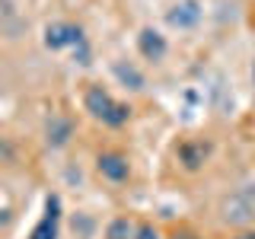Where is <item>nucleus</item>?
Wrapping results in <instances>:
<instances>
[{
	"mask_svg": "<svg viewBox=\"0 0 255 239\" xmlns=\"http://www.w3.org/2000/svg\"><path fill=\"white\" fill-rule=\"evenodd\" d=\"M83 109L90 112V118H96L99 124L106 127H125L128 121H131V106L122 99H115L106 86L99 83H90L83 93Z\"/></svg>",
	"mask_w": 255,
	"mask_h": 239,
	"instance_id": "f257e3e1",
	"label": "nucleus"
},
{
	"mask_svg": "<svg viewBox=\"0 0 255 239\" xmlns=\"http://www.w3.org/2000/svg\"><path fill=\"white\" fill-rule=\"evenodd\" d=\"M45 48L48 51H80V64H86L90 48H86V35L77 22H48L45 26Z\"/></svg>",
	"mask_w": 255,
	"mask_h": 239,
	"instance_id": "f03ea898",
	"label": "nucleus"
},
{
	"mask_svg": "<svg viewBox=\"0 0 255 239\" xmlns=\"http://www.w3.org/2000/svg\"><path fill=\"white\" fill-rule=\"evenodd\" d=\"M96 172L102 175L112 185H125L131 179V159H128L122 150H102L96 156Z\"/></svg>",
	"mask_w": 255,
	"mask_h": 239,
	"instance_id": "7ed1b4c3",
	"label": "nucleus"
},
{
	"mask_svg": "<svg viewBox=\"0 0 255 239\" xmlns=\"http://www.w3.org/2000/svg\"><path fill=\"white\" fill-rule=\"evenodd\" d=\"M201 16H204L201 0H175L169 10H166V26L179 29V32H191L201 22Z\"/></svg>",
	"mask_w": 255,
	"mask_h": 239,
	"instance_id": "20e7f679",
	"label": "nucleus"
},
{
	"mask_svg": "<svg viewBox=\"0 0 255 239\" xmlns=\"http://www.w3.org/2000/svg\"><path fill=\"white\" fill-rule=\"evenodd\" d=\"M207 156H211V143L198 140V137H188V140H182L179 147H175V159H179V166H182V169H188V172L204 169Z\"/></svg>",
	"mask_w": 255,
	"mask_h": 239,
	"instance_id": "39448f33",
	"label": "nucleus"
},
{
	"mask_svg": "<svg viewBox=\"0 0 255 239\" xmlns=\"http://www.w3.org/2000/svg\"><path fill=\"white\" fill-rule=\"evenodd\" d=\"M137 54L143 61H153V64H159L169 54V42H166V35L159 29H153V26H143L140 32H137Z\"/></svg>",
	"mask_w": 255,
	"mask_h": 239,
	"instance_id": "423d86ee",
	"label": "nucleus"
},
{
	"mask_svg": "<svg viewBox=\"0 0 255 239\" xmlns=\"http://www.w3.org/2000/svg\"><path fill=\"white\" fill-rule=\"evenodd\" d=\"M70 137H74V121H70L67 115H51L48 118V124H45V143L51 150H61V147H67Z\"/></svg>",
	"mask_w": 255,
	"mask_h": 239,
	"instance_id": "0eeeda50",
	"label": "nucleus"
},
{
	"mask_svg": "<svg viewBox=\"0 0 255 239\" xmlns=\"http://www.w3.org/2000/svg\"><path fill=\"white\" fill-rule=\"evenodd\" d=\"M58 223H61V201L51 195L45 204V217L38 220V227L32 230L29 239H58Z\"/></svg>",
	"mask_w": 255,
	"mask_h": 239,
	"instance_id": "6e6552de",
	"label": "nucleus"
},
{
	"mask_svg": "<svg viewBox=\"0 0 255 239\" xmlns=\"http://www.w3.org/2000/svg\"><path fill=\"white\" fill-rule=\"evenodd\" d=\"M252 214H255V204L243 201V195H236V198H227V201H223L220 217L227 223H246V220H252Z\"/></svg>",
	"mask_w": 255,
	"mask_h": 239,
	"instance_id": "1a4fd4ad",
	"label": "nucleus"
},
{
	"mask_svg": "<svg viewBox=\"0 0 255 239\" xmlns=\"http://www.w3.org/2000/svg\"><path fill=\"white\" fill-rule=\"evenodd\" d=\"M112 74H115L118 80H122V83L128 86V90H134V93H140L143 86H147V80H143V74L137 67H134V64H128V61H115L112 64Z\"/></svg>",
	"mask_w": 255,
	"mask_h": 239,
	"instance_id": "9d476101",
	"label": "nucleus"
},
{
	"mask_svg": "<svg viewBox=\"0 0 255 239\" xmlns=\"http://www.w3.org/2000/svg\"><path fill=\"white\" fill-rule=\"evenodd\" d=\"M134 230H137V223L131 217H115L106 227V239H134Z\"/></svg>",
	"mask_w": 255,
	"mask_h": 239,
	"instance_id": "9b49d317",
	"label": "nucleus"
},
{
	"mask_svg": "<svg viewBox=\"0 0 255 239\" xmlns=\"http://www.w3.org/2000/svg\"><path fill=\"white\" fill-rule=\"evenodd\" d=\"M134 239H163V233H159L153 223H137V230H134Z\"/></svg>",
	"mask_w": 255,
	"mask_h": 239,
	"instance_id": "f8f14e48",
	"label": "nucleus"
},
{
	"mask_svg": "<svg viewBox=\"0 0 255 239\" xmlns=\"http://www.w3.org/2000/svg\"><path fill=\"white\" fill-rule=\"evenodd\" d=\"M169 239H201L195 233V230H188V227H179V230H172L169 233Z\"/></svg>",
	"mask_w": 255,
	"mask_h": 239,
	"instance_id": "ddd939ff",
	"label": "nucleus"
},
{
	"mask_svg": "<svg viewBox=\"0 0 255 239\" xmlns=\"http://www.w3.org/2000/svg\"><path fill=\"white\" fill-rule=\"evenodd\" d=\"M233 239H255V227H246V230H239V233Z\"/></svg>",
	"mask_w": 255,
	"mask_h": 239,
	"instance_id": "4468645a",
	"label": "nucleus"
},
{
	"mask_svg": "<svg viewBox=\"0 0 255 239\" xmlns=\"http://www.w3.org/2000/svg\"><path fill=\"white\" fill-rule=\"evenodd\" d=\"M252 83H255V64H252Z\"/></svg>",
	"mask_w": 255,
	"mask_h": 239,
	"instance_id": "2eb2a0df",
	"label": "nucleus"
}]
</instances>
